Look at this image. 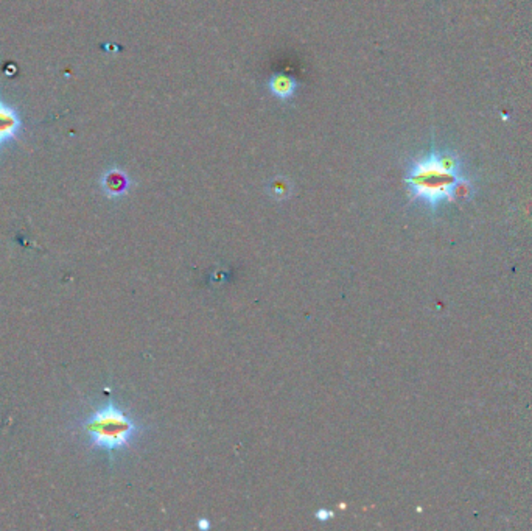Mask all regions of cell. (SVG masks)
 Here are the masks:
<instances>
[{"instance_id":"obj_4","label":"cell","mask_w":532,"mask_h":531,"mask_svg":"<svg viewBox=\"0 0 532 531\" xmlns=\"http://www.w3.org/2000/svg\"><path fill=\"white\" fill-rule=\"evenodd\" d=\"M102 189L109 198L124 197L129 189V178L124 170L111 169L102 176Z\"/></svg>"},{"instance_id":"obj_2","label":"cell","mask_w":532,"mask_h":531,"mask_svg":"<svg viewBox=\"0 0 532 531\" xmlns=\"http://www.w3.org/2000/svg\"><path fill=\"white\" fill-rule=\"evenodd\" d=\"M83 432L88 435L89 446L114 454L129 447L135 436L139 435V426L131 416L112 400L95 408L80 424Z\"/></svg>"},{"instance_id":"obj_7","label":"cell","mask_w":532,"mask_h":531,"mask_svg":"<svg viewBox=\"0 0 532 531\" xmlns=\"http://www.w3.org/2000/svg\"><path fill=\"white\" fill-rule=\"evenodd\" d=\"M198 527H199L201 530H208V528H211V523H208L207 519H199Z\"/></svg>"},{"instance_id":"obj_3","label":"cell","mask_w":532,"mask_h":531,"mask_svg":"<svg viewBox=\"0 0 532 531\" xmlns=\"http://www.w3.org/2000/svg\"><path fill=\"white\" fill-rule=\"evenodd\" d=\"M20 126H22V122H20L16 110L0 98V147L8 145L16 139Z\"/></svg>"},{"instance_id":"obj_6","label":"cell","mask_w":532,"mask_h":531,"mask_svg":"<svg viewBox=\"0 0 532 531\" xmlns=\"http://www.w3.org/2000/svg\"><path fill=\"white\" fill-rule=\"evenodd\" d=\"M316 518H318L319 520H327L328 518H332V511H328V509H319L318 513H316Z\"/></svg>"},{"instance_id":"obj_5","label":"cell","mask_w":532,"mask_h":531,"mask_svg":"<svg viewBox=\"0 0 532 531\" xmlns=\"http://www.w3.org/2000/svg\"><path fill=\"white\" fill-rule=\"evenodd\" d=\"M299 88V81L294 77L285 75V74H277L272 75L268 80V89L274 97L279 100H290Z\"/></svg>"},{"instance_id":"obj_1","label":"cell","mask_w":532,"mask_h":531,"mask_svg":"<svg viewBox=\"0 0 532 531\" xmlns=\"http://www.w3.org/2000/svg\"><path fill=\"white\" fill-rule=\"evenodd\" d=\"M405 183L411 198L434 212L459 197L465 176L456 155L434 150L409 164Z\"/></svg>"}]
</instances>
